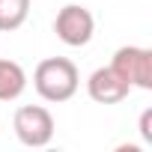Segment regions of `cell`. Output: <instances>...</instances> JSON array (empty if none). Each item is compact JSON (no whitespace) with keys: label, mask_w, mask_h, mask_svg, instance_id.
I'll list each match as a JSON object with an SVG mask.
<instances>
[{"label":"cell","mask_w":152,"mask_h":152,"mask_svg":"<svg viewBox=\"0 0 152 152\" xmlns=\"http://www.w3.org/2000/svg\"><path fill=\"white\" fill-rule=\"evenodd\" d=\"M81 87V72L69 57H45L33 69V90L51 104L69 102Z\"/></svg>","instance_id":"6da1fadb"},{"label":"cell","mask_w":152,"mask_h":152,"mask_svg":"<svg viewBox=\"0 0 152 152\" xmlns=\"http://www.w3.org/2000/svg\"><path fill=\"white\" fill-rule=\"evenodd\" d=\"M12 128H15V137L30 149L48 146L54 140V131H57L51 110L42 104H21L12 116Z\"/></svg>","instance_id":"7a4b0ae2"},{"label":"cell","mask_w":152,"mask_h":152,"mask_svg":"<svg viewBox=\"0 0 152 152\" xmlns=\"http://www.w3.org/2000/svg\"><path fill=\"white\" fill-rule=\"evenodd\" d=\"M54 33L69 48H84V45H90V39L96 33V18L81 3H66L54 18Z\"/></svg>","instance_id":"3957f363"},{"label":"cell","mask_w":152,"mask_h":152,"mask_svg":"<svg viewBox=\"0 0 152 152\" xmlns=\"http://www.w3.org/2000/svg\"><path fill=\"white\" fill-rule=\"evenodd\" d=\"M110 69L119 78L128 81V87L134 90H152V51L140 48V45H122L116 48Z\"/></svg>","instance_id":"277c9868"},{"label":"cell","mask_w":152,"mask_h":152,"mask_svg":"<svg viewBox=\"0 0 152 152\" xmlns=\"http://www.w3.org/2000/svg\"><path fill=\"white\" fill-rule=\"evenodd\" d=\"M128 93H131L128 81L119 78L110 66L96 69L90 78H87V96H90L96 104H119V102L128 99Z\"/></svg>","instance_id":"5b68a950"},{"label":"cell","mask_w":152,"mask_h":152,"mask_svg":"<svg viewBox=\"0 0 152 152\" xmlns=\"http://www.w3.org/2000/svg\"><path fill=\"white\" fill-rule=\"evenodd\" d=\"M27 90V72L15 60L0 57V102H15Z\"/></svg>","instance_id":"8992f818"},{"label":"cell","mask_w":152,"mask_h":152,"mask_svg":"<svg viewBox=\"0 0 152 152\" xmlns=\"http://www.w3.org/2000/svg\"><path fill=\"white\" fill-rule=\"evenodd\" d=\"M30 15V0H0V33L18 30Z\"/></svg>","instance_id":"52a82bcc"},{"label":"cell","mask_w":152,"mask_h":152,"mask_svg":"<svg viewBox=\"0 0 152 152\" xmlns=\"http://www.w3.org/2000/svg\"><path fill=\"white\" fill-rule=\"evenodd\" d=\"M152 110L146 107L143 113H140V137H143V143H152Z\"/></svg>","instance_id":"ba28073f"}]
</instances>
